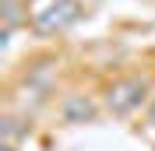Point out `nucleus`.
<instances>
[{
  "label": "nucleus",
  "mask_w": 155,
  "mask_h": 151,
  "mask_svg": "<svg viewBox=\"0 0 155 151\" xmlns=\"http://www.w3.org/2000/svg\"><path fill=\"white\" fill-rule=\"evenodd\" d=\"M74 18H78V4L74 0H57V4H49L46 11L35 14V28L42 32V35H53V32L67 28Z\"/></svg>",
  "instance_id": "nucleus-1"
},
{
  "label": "nucleus",
  "mask_w": 155,
  "mask_h": 151,
  "mask_svg": "<svg viewBox=\"0 0 155 151\" xmlns=\"http://www.w3.org/2000/svg\"><path fill=\"white\" fill-rule=\"evenodd\" d=\"M141 95H145V81H134V77H130V81H120V85L109 88L106 105L113 109L116 116H127L137 102H141Z\"/></svg>",
  "instance_id": "nucleus-2"
},
{
  "label": "nucleus",
  "mask_w": 155,
  "mask_h": 151,
  "mask_svg": "<svg viewBox=\"0 0 155 151\" xmlns=\"http://www.w3.org/2000/svg\"><path fill=\"white\" fill-rule=\"evenodd\" d=\"M92 116V102H88L85 95H71L67 102H64V120L67 123H85Z\"/></svg>",
  "instance_id": "nucleus-3"
},
{
  "label": "nucleus",
  "mask_w": 155,
  "mask_h": 151,
  "mask_svg": "<svg viewBox=\"0 0 155 151\" xmlns=\"http://www.w3.org/2000/svg\"><path fill=\"white\" fill-rule=\"evenodd\" d=\"M152 120H155V102H152Z\"/></svg>",
  "instance_id": "nucleus-4"
},
{
  "label": "nucleus",
  "mask_w": 155,
  "mask_h": 151,
  "mask_svg": "<svg viewBox=\"0 0 155 151\" xmlns=\"http://www.w3.org/2000/svg\"><path fill=\"white\" fill-rule=\"evenodd\" d=\"M4 151H14V148H11V144H7V148H4Z\"/></svg>",
  "instance_id": "nucleus-5"
}]
</instances>
